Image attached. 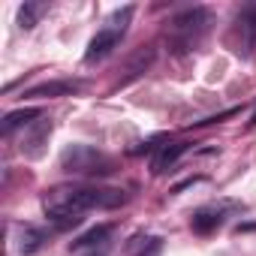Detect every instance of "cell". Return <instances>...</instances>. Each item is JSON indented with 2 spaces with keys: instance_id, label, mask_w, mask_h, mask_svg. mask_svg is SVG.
Masks as SVG:
<instances>
[{
  "instance_id": "cell-1",
  "label": "cell",
  "mask_w": 256,
  "mask_h": 256,
  "mask_svg": "<svg viewBox=\"0 0 256 256\" xmlns=\"http://www.w3.org/2000/svg\"><path fill=\"white\" fill-rule=\"evenodd\" d=\"M126 202L124 190H108V187H54L42 196V211L48 217V223H54L58 229L66 226H78L84 211L94 208H118Z\"/></svg>"
},
{
  "instance_id": "cell-2",
  "label": "cell",
  "mask_w": 256,
  "mask_h": 256,
  "mask_svg": "<svg viewBox=\"0 0 256 256\" xmlns=\"http://www.w3.org/2000/svg\"><path fill=\"white\" fill-rule=\"evenodd\" d=\"M130 18H133V6L114 10V12L106 18V24L96 30V36L88 42V52H84V64H96V60L108 58V54L118 48V42L124 40L126 28H130Z\"/></svg>"
},
{
  "instance_id": "cell-3",
  "label": "cell",
  "mask_w": 256,
  "mask_h": 256,
  "mask_svg": "<svg viewBox=\"0 0 256 256\" xmlns=\"http://www.w3.org/2000/svg\"><path fill=\"white\" fill-rule=\"evenodd\" d=\"M60 169L70 175H108L114 169V160L90 145H70L60 154Z\"/></svg>"
},
{
  "instance_id": "cell-4",
  "label": "cell",
  "mask_w": 256,
  "mask_h": 256,
  "mask_svg": "<svg viewBox=\"0 0 256 256\" xmlns=\"http://www.w3.org/2000/svg\"><path fill=\"white\" fill-rule=\"evenodd\" d=\"M211 24H214V12L205 6H193V10H187L169 22V34L181 48H190L211 30Z\"/></svg>"
},
{
  "instance_id": "cell-5",
  "label": "cell",
  "mask_w": 256,
  "mask_h": 256,
  "mask_svg": "<svg viewBox=\"0 0 256 256\" xmlns=\"http://www.w3.org/2000/svg\"><path fill=\"white\" fill-rule=\"evenodd\" d=\"M48 241V235H46V229H40V226H22L18 229V235H16V247H18V253H24V256H30V253H36L42 244Z\"/></svg>"
},
{
  "instance_id": "cell-6",
  "label": "cell",
  "mask_w": 256,
  "mask_h": 256,
  "mask_svg": "<svg viewBox=\"0 0 256 256\" xmlns=\"http://www.w3.org/2000/svg\"><path fill=\"white\" fill-rule=\"evenodd\" d=\"M190 226L199 232V235H208V232H214V229H220L223 226V208H217V205H208V208H199L196 214H193V220H190Z\"/></svg>"
},
{
  "instance_id": "cell-7",
  "label": "cell",
  "mask_w": 256,
  "mask_h": 256,
  "mask_svg": "<svg viewBox=\"0 0 256 256\" xmlns=\"http://www.w3.org/2000/svg\"><path fill=\"white\" fill-rule=\"evenodd\" d=\"M48 133H52V124H48V120L30 124L28 139H22V151H24L28 157H40V154H42V142L48 139Z\"/></svg>"
},
{
  "instance_id": "cell-8",
  "label": "cell",
  "mask_w": 256,
  "mask_h": 256,
  "mask_svg": "<svg viewBox=\"0 0 256 256\" xmlns=\"http://www.w3.org/2000/svg\"><path fill=\"white\" fill-rule=\"evenodd\" d=\"M78 88H82L78 82H46V84L30 88L24 96H34V100H52V96H66V94H76Z\"/></svg>"
},
{
  "instance_id": "cell-9",
  "label": "cell",
  "mask_w": 256,
  "mask_h": 256,
  "mask_svg": "<svg viewBox=\"0 0 256 256\" xmlns=\"http://www.w3.org/2000/svg\"><path fill=\"white\" fill-rule=\"evenodd\" d=\"M160 250H163V238L157 235H133L126 244L130 256H160Z\"/></svg>"
},
{
  "instance_id": "cell-10",
  "label": "cell",
  "mask_w": 256,
  "mask_h": 256,
  "mask_svg": "<svg viewBox=\"0 0 256 256\" xmlns=\"http://www.w3.org/2000/svg\"><path fill=\"white\" fill-rule=\"evenodd\" d=\"M187 142H175V145H160V154L154 157V172L160 175V172H166V169H172L175 163H178V157L181 154H187Z\"/></svg>"
},
{
  "instance_id": "cell-11",
  "label": "cell",
  "mask_w": 256,
  "mask_h": 256,
  "mask_svg": "<svg viewBox=\"0 0 256 256\" xmlns=\"http://www.w3.org/2000/svg\"><path fill=\"white\" fill-rule=\"evenodd\" d=\"M36 118H42L40 108H16V112H10V114L4 118V136L16 133L18 126H30V124H36Z\"/></svg>"
},
{
  "instance_id": "cell-12",
  "label": "cell",
  "mask_w": 256,
  "mask_h": 256,
  "mask_svg": "<svg viewBox=\"0 0 256 256\" xmlns=\"http://www.w3.org/2000/svg\"><path fill=\"white\" fill-rule=\"evenodd\" d=\"M238 30H241V40H244L247 52L256 48V4L247 6V10L238 16Z\"/></svg>"
},
{
  "instance_id": "cell-13",
  "label": "cell",
  "mask_w": 256,
  "mask_h": 256,
  "mask_svg": "<svg viewBox=\"0 0 256 256\" xmlns=\"http://www.w3.org/2000/svg\"><path fill=\"white\" fill-rule=\"evenodd\" d=\"M108 235H112V226H108V223H102V226H94V229H88L84 235H78V238H76V241H72L70 247H72V250H84V247L102 244V241H106Z\"/></svg>"
},
{
  "instance_id": "cell-14",
  "label": "cell",
  "mask_w": 256,
  "mask_h": 256,
  "mask_svg": "<svg viewBox=\"0 0 256 256\" xmlns=\"http://www.w3.org/2000/svg\"><path fill=\"white\" fill-rule=\"evenodd\" d=\"M42 12H46V4H24V6L18 10V24H22L24 30H34Z\"/></svg>"
},
{
  "instance_id": "cell-15",
  "label": "cell",
  "mask_w": 256,
  "mask_h": 256,
  "mask_svg": "<svg viewBox=\"0 0 256 256\" xmlns=\"http://www.w3.org/2000/svg\"><path fill=\"white\" fill-rule=\"evenodd\" d=\"M247 124H250V126H256V112L250 114V120H247Z\"/></svg>"
}]
</instances>
